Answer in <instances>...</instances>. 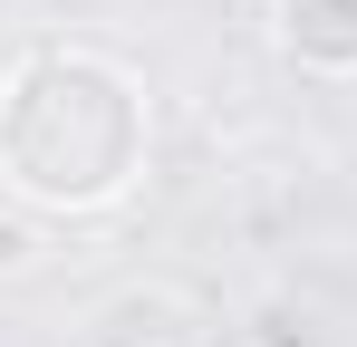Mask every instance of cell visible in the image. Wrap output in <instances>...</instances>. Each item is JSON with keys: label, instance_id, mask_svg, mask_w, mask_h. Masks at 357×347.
Masks as SVG:
<instances>
[{"label": "cell", "instance_id": "cell-1", "mask_svg": "<svg viewBox=\"0 0 357 347\" xmlns=\"http://www.w3.org/2000/svg\"><path fill=\"white\" fill-rule=\"evenodd\" d=\"M155 145L145 77L107 49H29L0 77V183L39 213H107Z\"/></svg>", "mask_w": 357, "mask_h": 347}, {"label": "cell", "instance_id": "cell-2", "mask_svg": "<svg viewBox=\"0 0 357 347\" xmlns=\"http://www.w3.org/2000/svg\"><path fill=\"white\" fill-rule=\"evenodd\" d=\"M271 39L309 77H357V0H271Z\"/></svg>", "mask_w": 357, "mask_h": 347}]
</instances>
